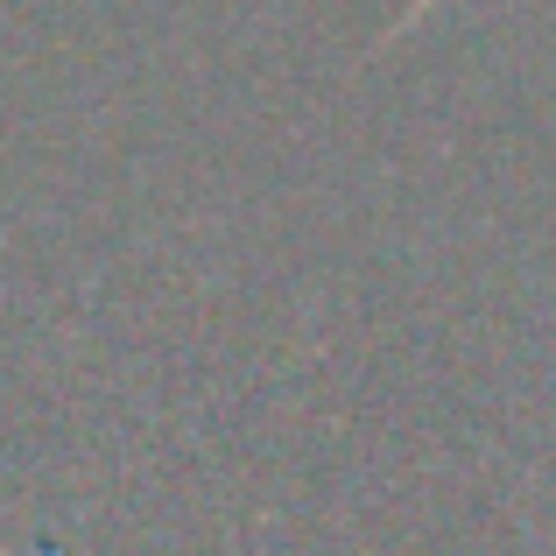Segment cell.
Returning a JSON list of instances; mask_svg holds the SVG:
<instances>
[{
    "instance_id": "6da1fadb",
    "label": "cell",
    "mask_w": 556,
    "mask_h": 556,
    "mask_svg": "<svg viewBox=\"0 0 556 556\" xmlns=\"http://www.w3.org/2000/svg\"><path fill=\"white\" fill-rule=\"evenodd\" d=\"M430 8H437V0H408V8H402V22H394V36H402V28H416V22H422Z\"/></svg>"
}]
</instances>
